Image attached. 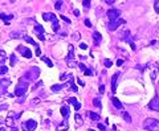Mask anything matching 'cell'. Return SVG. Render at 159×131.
I'll return each mask as SVG.
<instances>
[{
  "label": "cell",
  "mask_w": 159,
  "mask_h": 131,
  "mask_svg": "<svg viewBox=\"0 0 159 131\" xmlns=\"http://www.w3.org/2000/svg\"><path fill=\"white\" fill-rule=\"evenodd\" d=\"M27 89H28V82L19 83V85H17V87H16V90H15V95H17V97L24 95V94H25V91H27Z\"/></svg>",
  "instance_id": "cell-4"
},
{
  "label": "cell",
  "mask_w": 159,
  "mask_h": 131,
  "mask_svg": "<svg viewBox=\"0 0 159 131\" xmlns=\"http://www.w3.org/2000/svg\"><path fill=\"white\" fill-rule=\"evenodd\" d=\"M85 25H86V27H91V23H90L89 19H85Z\"/></svg>",
  "instance_id": "cell-40"
},
{
  "label": "cell",
  "mask_w": 159,
  "mask_h": 131,
  "mask_svg": "<svg viewBox=\"0 0 159 131\" xmlns=\"http://www.w3.org/2000/svg\"><path fill=\"white\" fill-rule=\"evenodd\" d=\"M73 106H74V110H80V109H81V103H80V102H77V103H74Z\"/></svg>",
  "instance_id": "cell-38"
},
{
  "label": "cell",
  "mask_w": 159,
  "mask_h": 131,
  "mask_svg": "<svg viewBox=\"0 0 159 131\" xmlns=\"http://www.w3.org/2000/svg\"><path fill=\"white\" fill-rule=\"evenodd\" d=\"M68 127H69V126H68V122H66V119H65V120H64V122H62V123H61V124H60V126L57 127V131H62V130H68Z\"/></svg>",
  "instance_id": "cell-17"
},
{
  "label": "cell",
  "mask_w": 159,
  "mask_h": 131,
  "mask_svg": "<svg viewBox=\"0 0 159 131\" xmlns=\"http://www.w3.org/2000/svg\"><path fill=\"white\" fill-rule=\"evenodd\" d=\"M12 15H6V13H0V19H3L6 24H9V21L12 20Z\"/></svg>",
  "instance_id": "cell-13"
},
{
  "label": "cell",
  "mask_w": 159,
  "mask_h": 131,
  "mask_svg": "<svg viewBox=\"0 0 159 131\" xmlns=\"http://www.w3.org/2000/svg\"><path fill=\"white\" fill-rule=\"evenodd\" d=\"M61 7H62V2H61V0H58V2H56V6H54V8L58 11V9H61Z\"/></svg>",
  "instance_id": "cell-31"
},
{
  "label": "cell",
  "mask_w": 159,
  "mask_h": 131,
  "mask_svg": "<svg viewBox=\"0 0 159 131\" xmlns=\"http://www.w3.org/2000/svg\"><path fill=\"white\" fill-rule=\"evenodd\" d=\"M6 124L9 126V127L12 128V127H13V119H12L11 117H7V118H6Z\"/></svg>",
  "instance_id": "cell-25"
},
{
  "label": "cell",
  "mask_w": 159,
  "mask_h": 131,
  "mask_svg": "<svg viewBox=\"0 0 159 131\" xmlns=\"http://www.w3.org/2000/svg\"><path fill=\"white\" fill-rule=\"evenodd\" d=\"M61 19H62L64 21H65V23H68V24H70V20H69L68 17H65V16H64V15H61Z\"/></svg>",
  "instance_id": "cell-39"
},
{
  "label": "cell",
  "mask_w": 159,
  "mask_h": 131,
  "mask_svg": "<svg viewBox=\"0 0 159 131\" xmlns=\"http://www.w3.org/2000/svg\"><path fill=\"white\" fill-rule=\"evenodd\" d=\"M126 21L123 20V19H117V20H114V21H110L109 23V29L110 30H115V29H118V27L119 25H122V24H125Z\"/></svg>",
  "instance_id": "cell-6"
},
{
  "label": "cell",
  "mask_w": 159,
  "mask_h": 131,
  "mask_svg": "<svg viewBox=\"0 0 159 131\" xmlns=\"http://www.w3.org/2000/svg\"><path fill=\"white\" fill-rule=\"evenodd\" d=\"M122 118H123L127 123H131V117L127 114V113H122Z\"/></svg>",
  "instance_id": "cell-24"
},
{
  "label": "cell",
  "mask_w": 159,
  "mask_h": 131,
  "mask_svg": "<svg viewBox=\"0 0 159 131\" xmlns=\"http://www.w3.org/2000/svg\"><path fill=\"white\" fill-rule=\"evenodd\" d=\"M122 64H123V60H122V58H119V60L117 61V65H118V66H121Z\"/></svg>",
  "instance_id": "cell-46"
},
{
  "label": "cell",
  "mask_w": 159,
  "mask_h": 131,
  "mask_svg": "<svg viewBox=\"0 0 159 131\" xmlns=\"http://www.w3.org/2000/svg\"><path fill=\"white\" fill-rule=\"evenodd\" d=\"M39 76H40V69H39L37 66H33V68H32V69L25 74V77H27L28 80H36Z\"/></svg>",
  "instance_id": "cell-3"
},
{
  "label": "cell",
  "mask_w": 159,
  "mask_h": 131,
  "mask_svg": "<svg viewBox=\"0 0 159 131\" xmlns=\"http://www.w3.org/2000/svg\"><path fill=\"white\" fill-rule=\"evenodd\" d=\"M11 66H13V65L16 64V57H15V54H11Z\"/></svg>",
  "instance_id": "cell-36"
},
{
  "label": "cell",
  "mask_w": 159,
  "mask_h": 131,
  "mask_svg": "<svg viewBox=\"0 0 159 131\" xmlns=\"http://www.w3.org/2000/svg\"><path fill=\"white\" fill-rule=\"evenodd\" d=\"M104 64H105V66H106V68H111V65H113V62H111L110 60H105Z\"/></svg>",
  "instance_id": "cell-34"
},
{
  "label": "cell",
  "mask_w": 159,
  "mask_h": 131,
  "mask_svg": "<svg viewBox=\"0 0 159 131\" xmlns=\"http://www.w3.org/2000/svg\"><path fill=\"white\" fill-rule=\"evenodd\" d=\"M41 60H43V61H45V64L48 65L49 68H52V66H53V62H52V61H50L48 57H45V56H41Z\"/></svg>",
  "instance_id": "cell-22"
},
{
  "label": "cell",
  "mask_w": 159,
  "mask_h": 131,
  "mask_svg": "<svg viewBox=\"0 0 159 131\" xmlns=\"http://www.w3.org/2000/svg\"><path fill=\"white\" fill-rule=\"evenodd\" d=\"M73 58H74V48H73V45L70 44V45H69V53H68L66 61H72Z\"/></svg>",
  "instance_id": "cell-12"
},
{
  "label": "cell",
  "mask_w": 159,
  "mask_h": 131,
  "mask_svg": "<svg viewBox=\"0 0 159 131\" xmlns=\"http://www.w3.org/2000/svg\"><path fill=\"white\" fill-rule=\"evenodd\" d=\"M68 102H70L72 105H74V103H77V99H76V98H69Z\"/></svg>",
  "instance_id": "cell-37"
},
{
  "label": "cell",
  "mask_w": 159,
  "mask_h": 131,
  "mask_svg": "<svg viewBox=\"0 0 159 131\" xmlns=\"http://www.w3.org/2000/svg\"><path fill=\"white\" fill-rule=\"evenodd\" d=\"M143 127L147 131H159V120L154 118H147L143 122Z\"/></svg>",
  "instance_id": "cell-1"
},
{
  "label": "cell",
  "mask_w": 159,
  "mask_h": 131,
  "mask_svg": "<svg viewBox=\"0 0 159 131\" xmlns=\"http://www.w3.org/2000/svg\"><path fill=\"white\" fill-rule=\"evenodd\" d=\"M104 93H105V86L101 85V86H100V94H104Z\"/></svg>",
  "instance_id": "cell-42"
},
{
  "label": "cell",
  "mask_w": 159,
  "mask_h": 131,
  "mask_svg": "<svg viewBox=\"0 0 159 131\" xmlns=\"http://www.w3.org/2000/svg\"><path fill=\"white\" fill-rule=\"evenodd\" d=\"M37 127V123H36V120H33V119H29V120H27V122H24L23 124H21V128L24 130V131H32V130H35Z\"/></svg>",
  "instance_id": "cell-2"
},
{
  "label": "cell",
  "mask_w": 159,
  "mask_h": 131,
  "mask_svg": "<svg viewBox=\"0 0 159 131\" xmlns=\"http://www.w3.org/2000/svg\"><path fill=\"white\" fill-rule=\"evenodd\" d=\"M97 126H98V128H100V130H101V131H104V130H105V128H106V127H105V124H101V123H98V124H97Z\"/></svg>",
  "instance_id": "cell-43"
},
{
  "label": "cell",
  "mask_w": 159,
  "mask_h": 131,
  "mask_svg": "<svg viewBox=\"0 0 159 131\" xmlns=\"http://www.w3.org/2000/svg\"><path fill=\"white\" fill-rule=\"evenodd\" d=\"M156 74H158L156 68H152V69H151V72H150V76H151V81H152V82L156 80Z\"/></svg>",
  "instance_id": "cell-21"
},
{
  "label": "cell",
  "mask_w": 159,
  "mask_h": 131,
  "mask_svg": "<svg viewBox=\"0 0 159 131\" xmlns=\"http://www.w3.org/2000/svg\"><path fill=\"white\" fill-rule=\"evenodd\" d=\"M106 3H107V4H113L114 0H106Z\"/></svg>",
  "instance_id": "cell-49"
},
{
  "label": "cell",
  "mask_w": 159,
  "mask_h": 131,
  "mask_svg": "<svg viewBox=\"0 0 159 131\" xmlns=\"http://www.w3.org/2000/svg\"><path fill=\"white\" fill-rule=\"evenodd\" d=\"M0 131H6V128H4V127H2V128H0Z\"/></svg>",
  "instance_id": "cell-53"
},
{
  "label": "cell",
  "mask_w": 159,
  "mask_h": 131,
  "mask_svg": "<svg viewBox=\"0 0 159 131\" xmlns=\"http://www.w3.org/2000/svg\"><path fill=\"white\" fill-rule=\"evenodd\" d=\"M118 76H119V73H115L111 77V91L113 93H115V90H117V78H118Z\"/></svg>",
  "instance_id": "cell-11"
},
{
  "label": "cell",
  "mask_w": 159,
  "mask_h": 131,
  "mask_svg": "<svg viewBox=\"0 0 159 131\" xmlns=\"http://www.w3.org/2000/svg\"><path fill=\"white\" fill-rule=\"evenodd\" d=\"M78 66H80V69L82 70V73H84V74H86V76H93V72H91L89 68H86L82 62H80V64H78Z\"/></svg>",
  "instance_id": "cell-10"
},
{
  "label": "cell",
  "mask_w": 159,
  "mask_h": 131,
  "mask_svg": "<svg viewBox=\"0 0 159 131\" xmlns=\"http://www.w3.org/2000/svg\"><path fill=\"white\" fill-rule=\"evenodd\" d=\"M36 56H40V57H41V49H40L39 46L36 48Z\"/></svg>",
  "instance_id": "cell-41"
},
{
  "label": "cell",
  "mask_w": 159,
  "mask_h": 131,
  "mask_svg": "<svg viewBox=\"0 0 159 131\" xmlns=\"http://www.w3.org/2000/svg\"><path fill=\"white\" fill-rule=\"evenodd\" d=\"M93 105H94V106H97V107H100V109H101V101H100V98H95V99L93 101Z\"/></svg>",
  "instance_id": "cell-29"
},
{
  "label": "cell",
  "mask_w": 159,
  "mask_h": 131,
  "mask_svg": "<svg viewBox=\"0 0 159 131\" xmlns=\"http://www.w3.org/2000/svg\"><path fill=\"white\" fill-rule=\"evenodd\" d=\"M0 85H2V86L6 89V87H8V86L11 85V81H8V80H2V81H0Z\"/></svg>",
  "instance_id": "cell-26"
},
{
  "label": "cell",
  "mask_w": 159,
  "mask_h": 131,
  "mask_svg": "<svg viewBox=\"0 0 159 131\" xmlns=\"http://www.w3.org/2000/svg\"><path fill=\"white\" fill-rule=\"evenodd\" d=\"M24 40H25L28 44H33V45H36V43L33 41V39H32V37H29V36H24Z\"/></svg>",
  "instance_id": "cell-28"
},
{
  "label": "cell",
  "mask_w": 159,
  "mask_h": 131,
  "mask_svg": "<svg viewBox=\"0 0 159 131\" xmlns=\"http://www.w3.org/2000/svg\"><path fill=\"white\" fill-rule=\"evenodd\" d=\"M64 87V83H58V85H52L50 86V90L53 91V93H57V91H60L61 89Z\"/></svg>",
  "instance_id": "cell-16"
},
{
  "label": "cell",
  "mask_w": 159,
  "mask_h": 131,
  "mask_svg": "<svg viewBox=\"0 0 159 131\" xmlns=\"http://www.w3.org/2000/svg\"><path fill=\"white\" fill-rule=\"evenodd\" d=\"M60 111H61V115L65 118V119L68 118V115H69V109H68V106H62Z\"/></svg>",
  "instance_id": "cell-15"
},
{
  "label": "cell",
  "mask_w": 159,
  "mask_h": 131,
  "mask_svg": "<svg viewBox=\"0 0 159 131\" xmlns=\"http://www.w3.org/2000/svg\"><path fill=\"white\" fill-rule=\"evenodd\" d=\"M11 131H19V130H17L16 127H12V128H11Z\"/></svg>",
  "instance_id": "cell-52"
},
{
  "label": "cell",
  "mask_w": 159,
  "mask_h": 131,
  "mask_svg": "<svg viewBox=\"0 0 159 131\" xmlns=\"http://www.w3.org/2000/svg\"><path fill=\"white\" fill-rule=\"evenodd\" d=\"M106 15H107V17H109V20H110V21H114V20H117V19L119 17V15H121V12H119L118 9H115V8H113V9H109Z\"/></svg>",
  "instance_id": "cell-7"
},
{
  "label": "cell",
  "mask_w": 159,
  "mask_h": 131,
  "mask_svg": "<svg viewBox=\"0 0 159 131\" xmlns=\"http://www.w3.org/2000/svg\"><path fill=\"white\" fill-rule=\"evenodd\" d=\"M35 30L37 32V35H44V28L41 25H39V24L35 27Z\"/></svg>",
  "instance_id": "cell-23"
},
{
  "label": "cell",
  "mask_w": 159,
  "mask_h": 131,
  "mask_svg": "<svg viewBox=\"0 0 159 131\" xmlns=\"http://www.w3.org/2000/svg\"><path fill=\"white\" fill-rule=\"evenodd\" d=\"M93 37L95 39V40H94V44H97V45H98V44L101 43V40H102V36L100 35V32H94V33H93Z\"/></svg>",
  "instance_id": "cell-14"
},
{
  "label": "cell",
  "mask_w": 159,
  "mask_h": 131,
  "mask_svg": "<svg viewBox=\"0 0 159 131\" xmlns=\"http://www.w3.org/2000/svg\"><path fill=\"white\" fill-rule=\"evenodd\" d=\"M43 19H44L45 21H52V23L57 20L56 15L52 13V12H45V13H43Z\"/></svg>",
  "instance_id": "cell-8"
},
{
  "label": "cell",
  "mask_w": 159,
  "mask_h": 131,
  "mask_svg": "<svg viewBox=\"0 0 159 131\" xmlns=\"http://www.w3.org/2000/svg\"><path fill=\"white\" fill-rule=\"evenodd\" d=\"M148 109H150V110H154V111H156V113H159V97H158V95H155L152 99L148 102Z\"/></svg>",
  "instance_id": "cell-5"
},
{
  "label": "cell",
  "mask_w": 159,
  "mask_h": 131,
  "mask_svg": "<svg viewBox=\"0 0 159 131\" xmlns=\"http://www.w3.org/2000/svg\"><path fill=\"white\" fill-rule=\"evenodd\" d=\"M89 131H94V130H89Z\"/></svg>",
  "instance_id": "cell-54"
},
{
  "label": "cell",
  "mask_w": 159,
  "mask_h": 131,
  "mask_svg": "<svg viewBox=\"0 0 159 131\" xmlns=\"http://www.w3.org/2000/svg\"><path fill=\"white\" fill-rule=\"evenodd\" d=\"M77 82H78V85H80V86H85V82H82L80 78H77Z\"/></svg>",
  "instance_id": "cell-45"
},
{
  "label": "cell",
  "mask_w": 159,
  "mask_h": 131,
  "mask_svg": "<svg viewBox=\"0 0 159 131\" xmlns=\"http://www.w3.org/2000/svg\"><path fill=\"white\" fill-rule=\"evenodd\" d=\"M90 4H91V3L89 2V0H85V2H82V6L86 7V8H90Z\"/></svg>",
  "instance_id": "cell-35"
},
{
  "label": "cell",
  "mask_w": 159,
  "mask_h": 131,
  "mask_svg": "<svg viewBox=\"0 0 159 131\" xmlns=\"http://www.w3.org/2000/svg\"><path fill=\"white\" fill-rule=\"evenodd\" d=\"M17 50H19V52L21 53V56H24L25 58H30V57H32V52H30L28 48H25V46H20Z\"/></svg>",
  "instance_id": "cell-9"
},
{
  "label": "cell",
  "mask_w": 159,
  "mask_h": 131,
  "mask_svg": "<svg viewBox=\"0 0 159 131\" xmlns=\"http://www.w3.org/2000/svg\"><path fill=\"white\" fill-rule=\"evenodd\" d=\"M0 56H2V57H4V56H6V53H4V50H0Z\"/></svg>",
  "instance_id": "cell-50"
},
{
  "label": "cell",
  "mask_w": 159,
  "mask_h": 131,
  "mask_svg": "<svg viewBox=\"0 0 159 131\" xmlns=\"http://www.w3.org/2000/svg\"><path fill=\"white\" fill-rule=\"evenodd\" d=\"M6 73H8V68L7 66H2V68H0V74H6Z\"/></svg>",
  "instance_id": "cell-33"
},
{
  "label": "cell",
  "mask_w": 159,
  "mask_h": 131,
  "mask_svg": "<svg viewBox=\"0 0 159 131\" xmlns=\"http://www.w3.org/2000/svg\"><path fill=\"white\" fill-rule=\"evenodd\" d=\"M80 48H81V49H88V45L84 44V43H81V44H80Z\"/></svg>",
  "instance_id": "cell-44"
},
{
  "label": "cell",
  "mask_w": 159,
  "mask_h": 131,
  "mask_svg": "<svg viewBox=\"0 0 159 131\" xmlns=\"http://www.w3.org/2000/svg\"><path fill=\"white\" fill-rule=\"evenodd\" d=\"M154 8H155V12H156V13H159V0L154 2Z\"/></svg>",
  "instance_id": "cell-32"
},
{
  "label": "cell",
  "mask_w": 159,
  "mask_h": 131,
  "mask_svg": "<svg viewBox=\"0 0 159 131\" xmlns=\"http://www.w3.org/2000/svg\"><path fill=\"white\" fill-rule=\"evenodd\" d=\"M37 37H39V39H40L41 41H44V40H45V37H44V35H37Z\"/></svg>",
  "instance_id": "cell-47"
},
{
  "label": "cell",
  "mask_w": 159,
  "mask_h": 131,
  "mask_svg": "<svg viewBox=\"0 0 159 131\" xmlns=\"http://www.w3.org/2000/svg\"><path fill=\"white\" fill-rule=\"evenodd\" d=\"M74 119H76V124H77V126H81V124L84 123L82 117H81L80 114H74Z\"/></svg>",
  "instance_id": "cell-19"
},
{
  "label": "cell",
  "mask_w": 159,
  "mask_h": 131,
  "mask_svg": "<svg viewBox=\"0 0 159 131\" xmlns=\"http://www.w3.org/2000/svg\"><path fill=\"white\" fill-rule=\"evenodd\" d=\"M88 115H89V118L93 119V120H98V119H100V115L95 114V113H93V111H88Z\"/></svg>",
  "instance_id": "cell-18"
},
{
  "label": "cell",
  "mask_w": 159,
  "mask_h": 131,
  "mask_svg": "<svg viewBox=\"0 0 159 131\" xmlns=\"http://www.w3.org/2000/svg\"><path fill=\"white\" fill-rule=\"evenodd\" d=\"M111 102H113V105H114L117 109H122V103H121V102L117 99L115 97H113V98H111Z\"/></svg>",
  "instance_id": "cell-20"
},
{
  "label": "cell",
  "mask_w": 159,
  "mask_h": 131,
  "mask_svg": "<svg viewBox=\"0 0 159 131\" xmlns=\"http://www.w3.org/2000/svg\"><path fill=\"white\" fill-rule=\"evenodd\" d=\"M73 12H74V15H76V16H78V15H80V12H78L77 9H76V11H73Z\"/></svg>",
  "instance_id": "cell-51"
},
{
  "label": "cell",
  "mask_w": 159,
  "mask_h": 131,
  "mask_svg": "<svg viewBox=\"0 0 159 131\" xmlns=\"http://www.w3.org/2000/svg\"><path fill=\"white\" fill-rule=\"evenodd\" d=\"M32 102H33V103H39V102H40V99H39V98H35V99L32 101Z\"/></svg>",
  "instance_id": "cell-48"
},
{
  "label": "cell",
  "mask_w": 159,
  "mask_h": 131,
  "mask_svg": "<svg viewBox=\"0 0 159 131\" xmlns=\"http://www.w3.org/2000/svg\"><path fill=\"white\" fill-rule=\"evenodd\" d=\"M52 28H53V32H58V20H56V21H53L52 23Z\"/></svg>",
  "instance_id": "cell-27"
},
{
  "label": "cell",
  "mask_w": 159,
  "mask_h": 131,
  "mask_svg": "<svg viewBox=\"0 0 159 131\" xmlns=\"http://www.w3.org/2000/svg\"><path fill=\"white\" fill-rule=\"evenodd\" d=\"M72 37H73L74 41H78L80 40V33H78V32H74V33L72 35Z\"/></svg>",
  "instance_id": "cell-30"
}]
</instances>
